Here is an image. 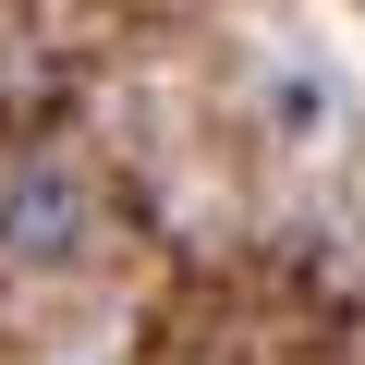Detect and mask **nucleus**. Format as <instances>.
<instances>
[{"mask_svg":"<svg viewBox=\"0 0 365 365\" xmlns=\"http://www.w3.org/2000/svg\"><path fill=\"white\" fill-rule=\"evenodd\" d=\"M86 244H98V170L61 158V146H25L0 170V280L86 268Z\"/></svg>","mask_w":365,"mask_h":365,"instance_id":"1","label":"nucleus"}]
</instances>
